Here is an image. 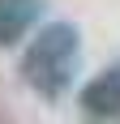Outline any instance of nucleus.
Masks as SVG:
<instances>
[{"label": "nucleus", "mask_w": 120, "mask_h": 124, "mask_svg": "<svg viewBox=\"0 0 120 124\" xmlns=\"http://www.w3.org/2000/svg\"><path fill=\"white\" fill-rule=\"evenodd\" d=\"M82 64V34L73 22H47L22 51V81L39 99L60 103Z\"/></svg>", "instance_id": "obj_1"}, {"label": "nucleus", "mask_w": 120, "mask_h": 124, "mask_svg": "<svg viewBox=\"0 0 120 124\" xmlns=\"http://www.w3.org/2000/svg\"><path fill=\"white\" fill-rule=\"evenodd\" d=\"M77 107L86 120H120V64H107L77 90Z\"/></svg>", "instance_id": "obj_2"}, {"label": "nucleus", "mask_w": 120, "mask_h": 124, "mask_svg": "<svg viewBox=\"0 0 120 124\" xmlns=\"http://www.w3.org/2000/svg\"><path fill=\"white\" fill-rule=\"evenodd\" d=\"M43 17V0H0V47L22 43Z\"/></svg>", "instance_id": "obj_3"}]
</instances>
